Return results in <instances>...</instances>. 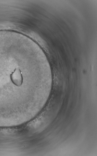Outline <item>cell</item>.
Listing matches in <instances>:
<instances>
[{
	"label": "cell",
	"mask_w": 97,
	"mask_h": 156,
	"mask_svg": "<svg viewBox=\"0 0 97 156\" xmlns=\"http://www.w3.org/2000/svg\"><path fill=\"white\" fill-rule=\"evenodd\" d=\"M10 79L11 82L17 86H21L23 84L22 75L19 69H15L11 72L10 75Z\"/></svg>",
	"instance_id": "6da1fadb"
}]
</instances>
